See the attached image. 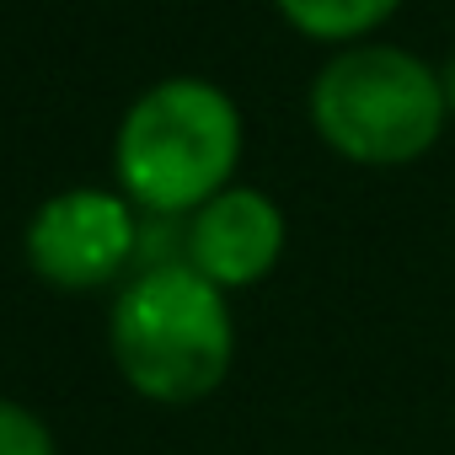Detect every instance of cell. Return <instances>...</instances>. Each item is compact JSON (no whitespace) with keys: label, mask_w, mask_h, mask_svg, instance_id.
<instances>
[{"label":"cell","mask_w":455,"mask_h":455,"mask_svg":"<svg viewBox=\"0 0 455 455\" xmlns=\"http://www.w3.org/2000/svg\"><path fill=\"white\" fill-rule=\"evenodd\" d=\"M236 354V327L225 290L198 268H145L113 300V359L124 380L161 402L182 407L209 396Z\"/></svg>","instance_id":"2"},{"label":"cell","mask_w":455,"mask_h":455,"mask_svg":"<svg viewBox=\"0 0 455 455\" xmlns=\"http://www.w3.org/2000/svg\"><path fill=\"white\" fill-rule=\"evenodd\" d=\"M140 220L118 193L76 188L49 198L28 225V263L60 290H97L134 263Z\"/></svg>","instance_id":"4"},{"label":"cell","mask_w":455,"mask_h":455,"mask_svg":"<svg viewBox=\"0 0 455 455\" xmlns=\"http://www.w3.org/2000/svg\"><path fill=\"white\" fill-rule=\"evenodd\" d=\"M439 81H444V102H450V118H455V54L439 65Z\"/></svg>","instance_id":"8"},{"label":"cell","mask_w":455,"mask_h":455,"mask_svg":"<svg viewBox=\"0 0 455 455\" xmlns=\"http://www.w3.org/2000/svg\"><path fill=\"white\" fill-rule=\"evenodd\" d=\"M0 455H54L49 428L28 407H17L6 396H0Z\"/></svg>","instance_id":"7"},{"label":"cell","mask_w":455,"mask_h":455,"mask_svg":"<svg viewBox=\"0 0 455 455\" xmlns=\"http://www.w3.org/2000/svg\"><path fill=\"white\" fill-rule=\"evenodd\" d=\"M311 124L332 156L354 166H412L423 161L444 124V81L428 60L396 44H348L311 81Z\"/></svg>","instance_id":"1"},{"label":"cell","mask_w":455,"mask_h":455,"mask_svg":"<svg viewBox=\"0 0 455 455\" xmlns=\"http://www.w3.org/2000/svg\"><path fill=\"white\" fill-rule=\"evenodd\" d=\"M274 6L295 33L348 49V44H364L402 0H274Z\"/></svg>","instance_id":"6"},{"label":"cell","mask_w":455,"mask_h":455,"mask_svg":"<svg viewBox=\"0 0 455 455\" xmlns=\"http://www.w3.org/2000/svg\"><path fill=\"white\" fill-rule=\"evenodd\" d=\"M242 161V113L209 81L150 86L118 129V182L145 214H193L231 188Z\"/></svg>","instance_id":"3"},{"label":"cell","mask_w":455,"mask_h":455,"mask_svg":"<svg viewBox=\"0 0 455 455\" xmlns=\"http://www.w3.org/2000/svg\"><path fill=\"white\" fill-rule=\"evenodd\" d=\"M284 258V214L258 188H225L188 214V268L220 290H247Z\"/></svg>","instance_id":"5"}]
</instances>
